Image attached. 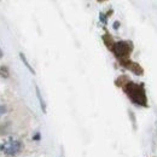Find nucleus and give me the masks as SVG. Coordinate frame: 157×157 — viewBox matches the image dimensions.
<instances>
[{"label": "nucleus", "instance_id": "1", "mask_svg": "<svg viewBox=\"0 0 157 157\" xmlns=\"http://www.w3.org/2000/svg\"><path fill=\"white\" fill-rule=\"evenodd\" d=\"M0 150L7 156H16L22 150V143L18 139L11 138V139L6 140L4 144L0 145Z\"/></svg>", "mask_w": 157, "mask_h": 157}, {"label": "nucleus", "instance_id": "2", "mask_svg": "<svg viewBox=\"0 0 157 157\" xmlns=\"http://www.w3.org/2000/svg\"><path fill=\"white\" fill-rule=\"evenodd\" d=\"M128 96L131 97L132 100H134L137 104H141V103H145V94H144V91L140 86H138L136 83H129L126 88Z\"/></svg>", "mask_w": 157, "mask_h": 157}, {"label": "nucleus", "instance_id": "3", "mask_svg": "<svg viewBox=\"0 0 157 157\" xmlns=\"http://www.w3.org/2000/svg\"><path fill=\"white\" fill-rule=\"evenodd\" d=\"M113 50H114V52L116 53L117 57L123 58V57H127V56L129 55V52H131V46H129L127 42H124V41H120V42L114 45Z\"/></svg>", "mask_w": 157, "mask_h": 157}, {"label": "nucleus", "instance_id": "4", "mask_svg": "<svg viewBox=\"0 0 157 157\" xmlns=\"http://www.w3.org/2000/svg\"><path fill=\"white\" fill-rule=\"evenodd\" d=\"M0 76H2V78H7L9 76V69H7V67H5V65H1L0 67Z\"/></svg>", "mask_w": 157, "mask_h": 157}, {"label": "nucleus", "instance_id": "5", "mask_svg": "<svg viewBox=\"0 0 157 157\" xmlns=\"http://www.w3.org/2000/svg\"><path fill=\"white\" fill-rule=\"evenodd\" d=\"M20 56H21V59H22V60L24 62V64L27 65V68H28V69H29V70H30V71H32V73L34 74V70H33V68H32V67L29 65V63H28V60L25 59V57H24V55H23V53H20Z\"/></svg>", "mask_w": 157, "mask_h": 157}, {"label": "nucleus", "instance_id": "6", "mask_svg": "<svg viewBox=\"0 0 157 157\" xmlns=\"http://www.w3.org/2000/svg\"><path fill=\"white\" fill-rule=\"evenodd\" d=\"M36 93H38V97H39L40 104H41L42 110H44V111H46V109H45V103H44V100H42V98H41V94H40V91H39V88H38V87H36Z\"/></svg>", "mask_w": 157, "mask_h": 157}, {"label": "nucleus", "instance_id": "7", "mask_svg": "<svg viewBox=\"0 0 157 157\" xmlns=\"http://www.w3.org/2000/svg\"><path fill=\"white\" fill-rule=\"evenodd\" d=\"M1 56H2V52H1V50H0V57H1Z\"/></svg>", "mask_w": 157, "mask_h": 157}]
</instances>
